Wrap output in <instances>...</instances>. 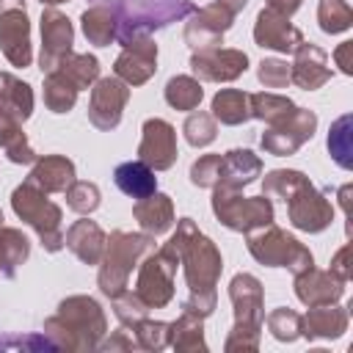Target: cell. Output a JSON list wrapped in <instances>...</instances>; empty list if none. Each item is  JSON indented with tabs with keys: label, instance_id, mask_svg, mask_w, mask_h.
<instances>
[{
	"label": "cell",
	"instance_id": "6da1fadb",
	"mask_svg": "<svg viewBox=\"0 0 353 353\" xmlns=\"http://www.w3.org/2000/svg\"><path fill=\"white\" fill-rule=\"evenodd\" d=\"M149 152H157L152 157V163L157 168L171 165V157H174V135H171V127L168 124H163V121H149L146 124V141L141 146V154L146 157Z\"/></svg>",
	"mask_w": 353,
	"mask_h": 353
},
{
	"label": "cell",
	"instance_id": "7a4b0ae2",
	"mask_svg": "<svg viewBox=\"0 0 353 353\" xmlns=\"http://www.w3.org/2000/svg\"><path fill=\"white\" fill-rule=\"evenodd\" d=\"M116 185L130 193V196H149L154 190V179L149 174V168H143L141 163H124L116 168Z\"/></svg>",
	"mask_w": 353,
	"mask_h": 353
},
{
	"label": "cell",
	"instance_id": "3957f363",
	"mask_svg": "<svg viewBox=\"0 0 353 353\" xmlns=\"http://www.w3.org/2000/svg\"><path fill=\"white\" fill-rule=\"evenodd\" d=\"M256 39L262 41V47L268 44V47H276V50H290L292 44H290V39L292 41H301V36H298V30H292L287 22H281L279 19V25L270 19V14H259V28H256Z\"/></svg>",
	"mask_w": 353,
	"mask_h": 353
},
{
	"label": "cell",
	"instance_id": "277c9868",
	"mask_svg": "<svg viewBox=\"0 0 353 353\" xmlns=\"http://www.w3.org/2000/svg\"><path fill=\"white\" fill-rule=\"evenodd\" d=\"M171 85L179 88V94H176V91H168V102L176 105V108H193V105L201 99V88H199L193 80H188V77L171 80Z\"/></svg>",
	"mask_w": 353,
	"mask_h": 353
}]
</instances>
